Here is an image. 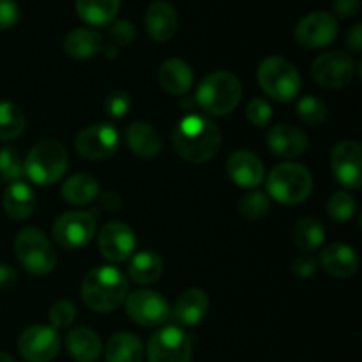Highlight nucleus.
I'll list each match as a JSON object with an SVG mask.
<instances>
[{"mask_svg":"<svg viewBox=\"0 0 362 362\" xmlns=\"http://www.w3.org/2000/svg\"><path fill=\"white\" fill-rule=\"evenodd\" d=\"M228 175L237 186L255 189L264 182L265 170L264 163L255 152L251 151H235L226 161Z\"/></svg>","mask_w":362,"mask_h":362,"instance_id":"obj_17","label":"nucleus"},{"mask_svg":"<svg viewBox=\"0 0 362 362\" xmlns=\"http://www.w3.org/2000/svg\"><path fill=\"white\" fill-rule=\"evenodd\" d=\"M163 265L161 257L154 251H140L133 257L129 267V278L138 285H152V283L159 281L163 276Z\"/></svg>","mask_w":362,"mask_h":362,"instance_id":"obj_29","label":"nucleus"},{"mask_svg":"<svg viewBox=\"0 0 362 362\" xmlns=\"http://www.w3.org/2000/svg\"><path fill=\"white\" fill-rule=\"evenodd\" d=\"M313 189V177L304 165L286 161L276 165L267 177V193L283 205L303 204Z\"/></svg>","mask_w":362,"mask_h":362,"instance_id":"obj_5","label":"nucleus"},{"mask_svg":"<svg viewBox=\"0 0 362 362\" xmlns=\"http://www.w3.org/2000/svg\"><path fill=\"white\" fill-rule=\"evenodd\" d=\"M209 313V297L204 290L189 288L177 299L170 310V320L177 327H194Z\"/></svg>","mask_w":362,"mask_h":362,"instance_id":"obj_18","label":"nucleus"},{"mask_svg":"<svg viewBox=\"0 0 362 362\" xmlns=\"http://www.w3.org/2000/svg\"><path fill=\"white\" fill-rule=\"evenodd\" d=\"M293 37L304 48H325L338 37V21L327 11H315L297 21Z\"/></svg>","mask_w":362,"mask_h":362,"instance_id":"obj_11","label":"nucleus"},{"mask_svg":"<svg viewBox=\"0 0 362 362\" xmlns=\"http://www.w3.org/2000/svg\"><path fill=\"white\" fill-rule=\"evenodd\" d=\"M126 311L133 322L141 327H158L170 317V306L161 293L154 290H136L126 300Z\"/></svg>","mask_w":362,"mask_h":362,"instance_id":"obj_13","label":"nucleus"},{"mask_svg":"<svg viewBox=\"0 0 362 362\" xmlns=\"http://www.w3.org/2000/svg\"><path fill=\"white\" fill-rule=\"evenodd\" d=\"M173 147L194 165L211 161L221 148V131L207 117L187 115L173 129Z\"/></svg>","mask_w":362,"mask_h":362,"instance_id":"obj_1","label":"nucleus"},{"mask_svg":"<svg viewBox=\"0 0 362 362\" xmlns=\"http://www.w3.org/2000/svg\"><path fill=\"white\" fill-rule=\"evenodd\" d=\"M60 336L49 325H32L21 332L18 350L28 362H49L60 352Z\"/></svg>","mask_w":362,"mask_h":362,"instance_id":"obj_14","label":"nucleus"},{"mask_svg":"<svg viewBox=\"0 0 362 362\" xmlns=\"http://www.w3.org/2000/svg\"><path fill=\"white\" fill-rule=\"evenodd\" d=\"M239 211L244 218L251 219V221H257V219L264 218L271 211L269 194L262 193V191H250V193H246L240 198Z\"/></svg>","mask_w":362,"mask_h":362,"instance_id":"obj_34","label":"nucleus"},{"mask_svg":"<svg viewBox=\"0 0 362 362\" xmlns=\"http://www.w3.org/2000/svg\"><path fill=\"white\" fill-rule=\"evenodd\" d=\"M69 163L66 147L60 141L46 138L30 148L23 161L25 175L39 186H52L64 177Z\"/></svg>","mask_w":362,"mask_h":362,"instance_id":"obj_4","label":"nucleus"},{"mask_svg":"<svg viewBox=\"0 0 362 362\" xmlns=\"http://www.w3.org/2000/svg\"><path fill=\"white\" fill-rule=\"evenodd\" d=\"M127 279L112 265L92 269L81 283V299L95 313H110L117 310L127 297Z\"/></svg>","mask_w":362,"mask_h":362,"instance_id":"obj_2","label":"nucleus"},{"mask_svg":"<svg viewBox=\"0 0 362 362\" xmlns=\"http://www.w3.org/2000/svg\"><path fill=\"white\" fill-rule=\"evenodd\" d=\"M103 49V37L94 28H74L64 39V52L76 60L92 59Z\"/></svg>","mask_w":362,"mask_h":362,"instance_id":"obj_26","label":"nucleus"},{"mask_svg":"<svg viewBox=\"0 0 362 362\" xmlns=\"http://www.w3.org/2000/svg\"><path fill=\"white\" fill-rule=\"evenodd\" d=\"M354 73H356V64L354 59L345 52H327L324 55L317 57L311 64V76L320 87L331 88H345L352 83Z\"/></svg>","mask_w":362,"mask_h":362,"instance_id":"obj_9","label":"nucleus"},{"mask_svg":"<svg viewBox=\"0 0 362 362\" xmlns=\"http://www.w3.org/2000/svg\"><path fill=\"white\" fill-rule=\"evenodd\" d=\"M346 46H349L350 52L361 53L362 49V25L356 23L346 34Z\"/></svg>","mask_w":362,"mask_h":362,"instance_id":"obj_45","label":"nucleus"},{"mask_svg":"<svg viewBox=\"0 0 362 362\" xmlns=\"http://www.w3.org/2000/svg\"><path fill=\"white\" fill-rule=\"evenodd\" d=\"M0 362H16V361H14L11 356H7V354L0 352Z\"/></svg>","mask_w":362,"mask_h":362,"instance_id":"obj_46","label":"nucleus"},{"mask_svg":"<svg viewBox=\"0 0 362 362\" xmlns=\"http://www.w3.org/2000/svg\"><path fill=\"white\" fill-rule=\"evenodd\" d=\"M99 197V184L87 173L69 177L62 184V198L71 205H87Z\"/></svg>","mask_w":362,"mask_h":362,"instance_id":"obj_30","label":"nucleus"},{"mask_svg":"<svg viewBox=\"0 0 362 362\" xmlns=\"http://www.w3.org/2000/svg\"><path fill=\"white\" fill-rule=\"evenodd\" d=\"M98 246L106 260L119 264V262H126L134 253L136 237L126 223L112 221L103 226L99 232Z\"/></svg>","mask_w":362,"mask_h":362,"instance_id":"obj_16","label":"nucleus"},{"mask_svg":"<svg viewBox=\"0 0 362 362\" xmlns=\"http://www.w3.org/2000/svg\"><path fill=\"white\" fill-rule=\"evenodd\" d=\"M292 239L303 253H313L324 244L325 230L317 218H303L293 225Z\"/></svg>","mask_w":362,"mask_h":362,"instance_id":"obj_31","label":"nucleus"},{"mask_svg":"<svg viewBox=\"0 0 362 362\" xmlns=\"http://www.w3.org/2000/svg\"><path fill=\"white\" fill-rule=\"evenodd\" d=\"M144 345L131 332H117L110 338L105 350L106 362H144Z\"/></svg>","mask_w":362,"mask_h":362,"instance_id":"obj_27","label":"nucleus"},{"mask_svg":"<svg viewBox=\"0 0 362 362\" xmlns=\"http://www.w3.org/2000/svg\"><path fill=\"white\" fill-rule=\"evenodd\" d=\"M331 168L334 179L346 189H361L362 186V148L357 141L343 140L332 148Z\"/></svg>","mask_w":362,"mask_h":362,"instance_id":"obj_15","label":"nucleus"},{"mask_svg":"<svg viewBox=\"0 0 362 362\" xmlns=\"http://www.w3.org/2000/svg\"><path fill=\"white\" fill-rule=\"evenodd\" d=\"M76 13L85 23L103 27L112 23L120 9V0H76Z\"/></svg>","mask_w":362,"mask_h":362,"instance_id":"obj_28","label":"nucleus"},{"mask_svg":"<svg viewBox=\"0 0 362 362\" xmlns=\"http://www.w3.org/2000/svg\"><path fill=\"white\" fill-rule=\"evenodd\" d=\"M20 20V9L14 0H0V30L14 27Z\"/></svg>","mask_w":362,"mask_h":362,"instance_id":"obj_42","label":"nucleus"},{"mask_svg":"<svg viewBox=\"0 0 362 362\" xmlns=\"http://www.w3.org/2000/svg\"><path fill=\"white\" fill-rule=\"evenodd\" d=\"M18 262L27 272L34 276H45L55 269L57 253L48 237L37 228H23L14 240Z\"/></svg>","mask_w":362,"mask_h":362,"instance_id":"obj_7","label":"nucleus"},{"mask_svg":"<svg viewBox=\"0 0 362 362\" xmlns=\"http://www.w3.org/2000/svg\"><path fill=\"white\" fill-rule=\"evenodd\" d=\"M105 110L112 119H122L131 110V98L126 90H112L105 99Z\"/></svg>","mask_w":362,"mask_h":362,"instance_id":"obj_38","label":"nucleus"},{"mask_svg":"<svg viewBox=\"0 0 362 362\" xmlns=\"http://www.w3.org/2000/svg\"><path fill=\"white\" fill-rule=\"evenodd\" d=\"M158 78L161 87L172 95H186L191 90L194 81L191 66L180 59L165 60L159 67Z\"/></svg>","mask_w":362,"mask_h":362,"instance_id":"obj_23","label":"nucleus"},{"mask_svg":"<svg viewBox=\"0 0 362 362\" xmlns=\"http://www.w3.org/2000/svg\"><path fill=\"white\" fill-rule=\"evenodd\" d=\"M110 37L117 46H129L136 39V30L127 20H119L110 27Z\"/></svg>","mask_w":362,"mask_h":362,"instance_id":"obj_40","label":"nucleus"},{"mask_svg":"<svg viewBox=\"0 0 362 362\" xmlns=\"http://www.w3.org/2000/svg\"><path fill=\"white\" fill-rule=\"evenodd\" d=\"M267 145L279 158H299L308 151V136L303 129L290 124L272 126L267 133Z\"/></svg>","mask_w":362,"mask_h":362,"instance_id":"obj_19","label":"nucleus"},{"mask_svg":"<svg viewBox=\"0 0 362 362\" xmlns=\"http://www.w3.org/2000/svg\"><path fill=\"white\" fill-rule=\"evenodd\" d=\"M290 269H292V272L297 276V278L308 279L317 272L318 262L315 260L310 253H300L293 258Z\"/></svg>","mask_w":362,"mask_h":362,"instance_id":"obj_41","label":"nucleus"},{"mask_svg":"<svg viewBox=\"0 0 362 362\" xmlns=\"http://www.w3.org/2000/svg\"><path fill=\"white\" fill-rule=\"evenodd\" d=\"M35 204L37 200H35L34 189L25 180L11 182L4 193V209H6L7 216L16 221L30 218L35 211Z\"/></svg>","mask_w":362,"mask_h":362,"instance_id":"obj_24","label":"nucleus"},{"mask_svg":"<svg viewBox=\"0 0 362 362\" xmlns=\"http://www.w3.org/2000/svg\"><path fill=\"white\" fill-rule=\"evenodd\" d=\"M95 233V219L90 212L71 211L53 225V239L64 250H80L90 244Z\"/></svg>","mask_w":362,"mask_h":362,"instance_id":"obj_10","label":"nucleus"},{"mask_svg":"<svg viewBox=\"0 0 362 362\" xmlns=\"http://www.w3.org/2000/svg\"><path fill=\"white\" fill-rule=\"evenodd\" d=\"M356 212V200L350 193L346 191H338V193L332 194L327 202V214L332 221L345 223Z\"/></svg>","mask_w":362,"mask_h":362,"instance_id":"obj_36","label":"nucleus"},{"mask_svg":"<svg viewBox=\"0 0 362 362\" xmlns=\"http://www.w3.org/2000/svg\"><path fill=\"white\" fill-rule=\"evenodd\" d=\"M18 272L11 265L0 264V290H9L16 285Z\"/></svg>","mask_w":362,"mask_h":362,"instance_id":"obj_44","label":"nucleus"},{"mask_svg":"<svg viewBox=\"0 0 362 362\" xmlns=\"http://www.w3.org/2000/svg\"><path fill=\"white\" fill-rule=\"evenodd\" d=\"M297 115L304 124L310 126H320L327 119V106L317 95H304L297 103Z\"/></svg>","mask_w":362,"mask_h":362,"instance_id":"obj_33","label":"nucleus"},{"mask_svg":"<svg viewBox=\"0 0 362 362\" xmlns=\"http://www.w3.org/2000/svg\"><path fill=\"white\" fill-rule=\"evenodd\" d=\"M25 131V115L14 103L0 101V140H16Z\"/></svg>","mask_w":362,"mask_h":362,"instance_id":"obj_32","label":"nucleus"},{"mask_svg":"<svg viewBox=\"0 0 362 362\" xmlns=\"http://www.w3.org/2000/svg\"><path fill=\"white\" fill-rule=\"evenodd\" d=\"M48 318L49 324H52L49 327H53L55 331L69 327L76 320V306L71 300H59V303H55L52 306Z\"/></svg>","mask_w":362,"mask_h":362,"instance_id":"obj_37","label":"nucleus"},{"mask_svg":"<svg viewBox=\"0 0 362 362\" xmlns=\"http://www.w3.org/2000/svg\"><path fill=\"white\" fill-rule=\"evenodd\" d=\"M246 117L255 127L269 126L272 119V108L265 99L255 98L251 99L250 105L246 106Z\"/></svg>","mask_w":362,"mask_h":362,"instance_id":"obj_39","label":"nucleus"},{"mask_svg":"<svg viewBox=\"0 0 362 362\" xmlns=\"http://www.w3.org/2000/svg\"><path fill=\"white\" fill-rule=\"evenodd\" d=\"M258 85L269 98L279 103H290L300 92V74L290 60L269 57L258 66Z\"/></svg>","mask_w":362,"mask_h":362,"instance_id":"obj_6","label":"nucleus"},{"mask_svg":"<svg viewBox=\"0 0 362 362\" xmlns=\"http://www.w3.org/2000/svg\"><path fill=\"white\" fill-rule=\"evenodd\" d=\"M361 9V0H334L332 2V16H338L341 20L354 18Z\"/></svg>","mask_w":362,"mask_h":362,"instance_id":"obj_43","label":"nucleus"},{"mask_svg":"<svg viewBox=\"0 0 362 362\" xmlns=\"http://www.w3.org/2000/svg\"><path fill=\"white\" fill-rule=\"evenodd\" d=\"M191 357L193 343L182 327L166 325L156 331L148 339V362H191Z\"/></svg>","mask_w":362,"mask_h":362,"instance_id":"obj_8","label":"nucleus"},{"mask_svg":"<svg viewBox=\"0 0 362 362\" xmlns=\"http://www.w3.org/2000/svg\"><path fill=\"white\" fill-rule=\"evenodd\" d=\"M119 131L108 122L92 124L76 136L74 147L81 158L88 161H103L112 158L119 148Z\"/></svg>","mask_w":362,"mask_h":362,"instance_id":"obj_12","label":"nucleus"},{"mask_svg":"<svg viewBox=\"0 0 362 362\" xmlns=\"http://www.w3.org/2000/svg\"><path fill=\"white\" fill-rule=\"evenodd\" d=\"M179 27L175 7L166 0H156L145 13V28L156 42H166L175 35Z\"/></svg>","mask_w":362,"mask_h":362,"instance_id":"obj_21","label":"nucleus"},{"mask_svg":"<svg viewBox=\"0 0 362 362\" xmlns=\"http://www.w3.org/2000/svg\"><path fill=\"white\" fill-rule=\"evenodd\" d=\"M25 175L23 161L21 156L18 154L16 148L4 147L0 148V179L6 182H14V180H21Z\"/></svg>","mask_w":362,"mask_h":362,"instance_id":"obj_35","label":"nucleus"},{"mask_svg":"<svg viewBox=\"0 0 362 362\" xmlns=\"http://www.w3.org/2000/svg\"><path fill=\"white\" fill-rule=\"evenodd\" d=\"M126 144L134 156L141 159H154L161 152V136L144 120H136L126 129Z\"/></svg>","mask_w":362,"mask_h":362,"instance_id":"obj_22","label":"nucleus"},{"mask_svg":"<svg viewBox=\"0 0 362 362\" xmlns=\"http://www.w3.org/2000/svg\"><path fill=\"white\" fill-rule=\"evenodd\" d=\"M66 346L69 356L76 362H95L103 352L101 338L88 327H76L69 331Z\"/></svg>","mask_w":362,"mask_h":362,"instance_id":"obj_25","label":"nucleus"},{"mask_svg":"<svg viewBox=\"0 0 362 362\" xmlns=\"http://www.w3.org/2000/svg\"><path fill=\"white\" fill-rule=\"evenodd\" d=\"M243 98V85L235 74L228 71H216L198 85L194 101L209 115H228Z\"/></svg>","mask_w":362,"mask_h":362,"instance_id":"obj_3","label":"nucleus"},{"mask_svg":"<svg viewBox=\"0 0 362 362\" xmlns=\"http://www.w3.org/2000/svg\"><path fill=\"white\" fill-rule=\"evenodd\" d=\"M320 264L327 274L338 279H349L359 271V257L349 244L332 243L320 253Z\"/></svg>","mask_w":362,"mask_h":362,"instance_id":"obj_20","label":"nucleus"}]
</instances>
